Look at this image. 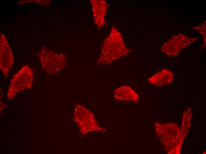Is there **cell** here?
Returning a JSON list of instances; mask_svg holds the SVG:
<instances>
[{
    "label": "cell",
    "mask_w": 206,
    "mask_h": 154,
    "mask_svg": "<svg viewBox=\"0 0 206 154\" xmlns=\"http://www.w3.org/2000/svg\"><path fill=\"white\" fill-rule=\"evenodd\" d=\"M131 51L125 45L121 33L113 25L110 34L102 44L101 54L96 63L109 64L115 60L126 56Z\"/></svg>",
    "instance_id": "6da1fadb"
},
{
    "label": "cell",
    "mask_w": 206,
    "mask_h": 154,
    "mask_svg": "<svg viewBox=\"0 0 206 154\" xmlns=\"http://www.w3.org/2000/svg\"><path fill=\"white\" fill-rule=\"evenodd\" d=\"M38 54L43 69L50 75L60 71L66 65L65 54L54 52L44 46L41 49Z\"/></svg>",
    "instance_id": "7a4b0ae2"
},
{
    "label": "cell",
    "mask_w": 206,
    "mask_h": 154,
    "mask_svg": "<svg viewBox=\"0 0 206 154\" xmlns=\"http://www.w3.org/2000/svg\"><path fill=\"white\" fill-rule=\"evenodd\" d=\"M34 77L33 70L29 67L24 66L13 76L8 89L9 100L14 97L17 92L32 87Z\"/></svg>",
    "instance_id": "3957f363"
},
{
    "label": "cell",
    "mask_w": 206,
    "mask_h": 154,
    "mask_svg": "<svg viewBox=\"0 0 206 154\" xmlns=\"http://www.w3.org/2000/svg\"><path fill=\"white\" fill-rule=\"evenodd\" d=\"M156 134L166 151L169 152L177 142L180 135L178 126L174 123H155Z\"/></svg>",
    "instance_id": "277c9868"
},
{
    "label": "cell",
    "mask_w": 206,
    "mask_h": 154,
    "mask_svg": "<svg viewBox=\"0 0 206 154\" xmlns=\"http://www.w3.org/2000/svg\"><path fill=\"white\" fill-rule=\"evenodd\" d=\"M197 38L189 37L183 34L174 36L161 48L162 52L169 56H176L183 48L194 42Z\"/></svg>",
    "instance_id": "5b68a950"
},
{
    "label": "cell",
    "mask_w": 206,
    "mask_h": 154,
    "mask_svg": "<svg viewBox=\"0 0 206 154\" xmlns=\"http://www.w3.org/2000/svg\"><path fill=\"white\" fill-rule=\"evenodd\" d=\"M13 61V54L8 42L2 32L0 35V67L7 78Z\"/></svg>",
    "instance_id": "8992f818"
},
{
    "label": "cell",
    "mask_w": 206,
    "mask_h": 154,
    "mask_svg": "<svg viewBox=\"0 0 206 154\" xmlns=\"http://www.w3.org/2000/svg\"><path fill=\"white\" fill-rule=\"evenodd\" d=\"M92 5V10L94 21L97 27L99 28L104 25L106 12L109 4L104 0L90 1Z\"/></svg>",
    "instance_id": "52a82bcc"
},
{
    "label": "cell",
    "mask_w": 206,
    "mask_h": 154,
    "mask_svg": "<svg viewBox=\"0 0 206 154\" xmlns=\"http://www.w3.org/2000/svg\"><path fill=\"white\" fill-rule=\"evenodd\" d=\"M174 77V74L172 72L164 69L151 76L148 79V81L152 85L163 86L172 83Z\"/></svg>",
    "instance_id": "ba28073f"
},
{
    "label": "cell",
    "mask_w": 206,
    "mask_h": 154,
    "mask_svg": "<svg viewBox=\"0 0 206 154\" xmlns=\"http://www.w3.org/2000/svg\"><path fill=\"white\" fill-rule=\"evenodd\" d=\"M114 97L115 99L124 101H137L139 96L135 90L129 86H123L115 91Z\"/></svg>",
    "instance_id": "9c48e42d"
},
{
    "label": "cell",
    "mask_w": 206,
    "mask_h": 154,
    "mask_svg": "<svg viewBox=\"0 0 206 154\" xmlns=\"http://www.w3.org/2000/svg\"><path fill=\"white\" fill-rule=\"evenodd\" d=\"M191 28L194 29L195 30L198 31L200 32V33L203 35V38L204 39V44L205 45L206 43V34H205V29H206V22H204L202 24L200 25L197 26L196 27H194Z\"/></svg>",
    "instance_id": "30bf717a"
}]
</instances>
